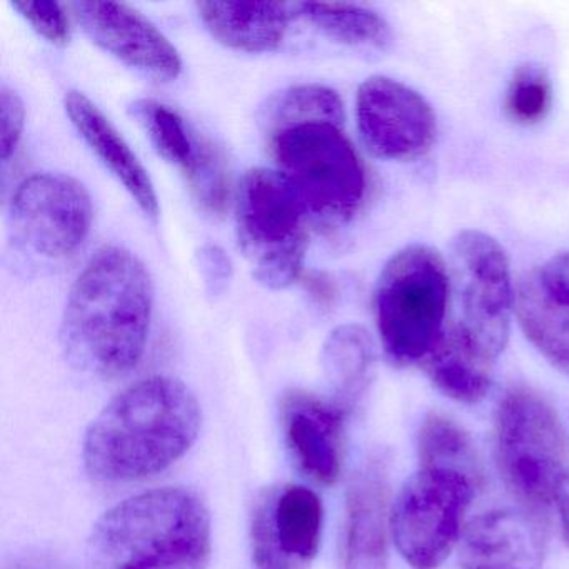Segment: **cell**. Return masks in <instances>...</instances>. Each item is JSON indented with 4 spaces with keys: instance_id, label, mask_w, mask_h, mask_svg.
<instances>
[{
    "instance_id": "6da1fadb",
    "label": "cell",
    "mask_w": 569,
    "mask_h": 569,
    "mask_svg": "<svg viewBox=\"0 0 569 569\" xmlns=\"http://www.w3.org/2000/svg\"><path fill=\"white\" fill-rule=\"evenodd\" d=\"M269 151L298 191L311 218L342 226L355 218L366 196L361 158L345 132V104L321 84L292 86L266 111Z\"/></svg>"
},
{
    "instance_id": "7a4b0ae2",
    "label": "cell",
    "mask_w": 569,
    "mask_h": 569,
    "mask_svg": "<svg viewBox=\"0 0 569 569\" xmlns=\"http://www.w3.org/2000/svg\"><path fill=\"white\" fill-rule=\"evenodd\" d=\"M154 284L144 262L128 249L96 252L78 276L62 315V352L72 368L114 379L138 366L148 345Z\"/></svg>"
},
{
    "instance_id": "3957f363",
    "label": "cell",
    "mask_w": 569,
    "mask_h": 569,
    "mask_svg": "<svg viewBox=\"0 0 569 569\" xmlns=\"http://www.w3.org/2000/svg\"><path fill=\"white\" fill-rule=\"evenodd\" d=\"M201 425V406L184 382L169 376L142 379L112 398L89 426L86 469L102 482L151 478L192 448Z\"/></svg>"
},
{
    "instance_id": "277c9868",
    "label": "cell",
    "mask_w": 569,
    "mask_h": 569,
    "mask_svg": "<svg viewBox=\"0 0 569 569\" xmlns=\"http://www.w3.org/2000/svg\"><path fill=\"white\" fill-rule=\"evenodd\" d=\"M211 518L182 488L141 492L106 511L88 539L89 569H208Z\"/></svg>"
},
{
    "instance_id": "5b68a950",
    "label": "cell",
    "mask_w": 569,
    "mask_h": 569,
    "mask_svg": "<svg viewBox=\"0 0 569 569\" xmlns=\"http://www.w3.org/2000/svg\"><path fill=\"white\" fill-rule=\"evenodd\" d=\"M449 289L448 266L435 248L406 246L386 262L376 282L375 312L392 365L425 361L445 331Z\"/></svg>"
},
{
    "instance_id": "8992f818",
    "label": "cell",
    "mask_w": 569,
    "mask_h": 569,
    "mask_svg": "<svg viewBox=\"0 0 569 569\" xmlns=\"http://www.w3.org/2000/svg\"><path fill=\"white\" fill-rule=\"evenodd\" d=\"M309 214L291 182L274 169L242 176L236 198V236L252 278L268 289L289 288L305 268Z\"/></svg>"
},
{
    "instance_id": "52a82bcc",
    "label": "cell",
    "mask_w": 569,
    "mask_h": 569,
    "mask_svg": "<svg viewBox=\"0 0 569 569\" xmlns=\"http://www.w3.org/2000/svg\"><path fill=\"white\" fill-rule=\"evenodd\" d=\"M496 452L502 478L532 508L556 501L569 459L565 426L536 392L518 388L499 402Z\"/></svg>"
},
{
    "instance_id": "ba28073f",
    "label": "cell",
    "mask_w": 569,
    "mask_h": 569,
    "mask_svg": "<svg viewBox=\"0 0 569 569\" xmlns=\"http://www.w3.org/2000/svg\"><path fill=\"white\" fill-rule=\"evenodd\" d=\"M472 495V479L449 469L422 468L402 486L391 528L412 568L436 569L451 555Z\"/></svg>"
},
{
    "instance_id": "9c48e42d",
    "label": "cell",
    "mask_w": 569,
    "mask_h": 569,
    "mask_svg": "<svg viewBox=\"0 0 569 569\" xmlns=\"http://www.w3.org/2000/svg\"><path fill=\"white\" fill-rule=\"evenodd\" d=\"M9 221L19 248L48 261H62L74 256L88 239L91 196L72 176L38 172L16 189Z\"/></svg>"
},
{
    "instance_id": "30bf717a",
    "label": "cell",
    "mask_w": 569,
    "mask_h": 569,
    "mask_svg": "<svg viewBox=\"0 0 569 569\" xmlns=\"http://www.w3.org/2000/svg\"><path fill=\"white\" fill-rule=\"evenodd\" d=\"M451 259L461 311L456 322L501 355L508 345L516 296L505 248L486 232L468 229L452 239Z\"/></svg>"
},
{
    "instance_id": "8fae6325",
    "label": "cell",
    "mask_w": 569,
    "mask_h": 569,
    "mask_svg": "<svg viewBox=\"0 0 569 569\" xmlns=\"http://www.w3.org/2000/svg\"><path fill=\"white\" fill-rule=\"evenodd\" d=\"M356 116L362 142L376 158L415 161L435 144L436 116L415 89L386 76L359 86Z\"/></svg>"
},
{
    "instance_id": "7c38bea8",
    "label": "cell",
    "mask_w": 569,
    "mask_h": 569,
    "mask_svg": "<svg viewBox=\"0 0 569 569\" xmlns=\"http://www.w3.org/2000/svg\"><path fill=\"white\" fill-rule=\"evenodd\" d=\"M76 21L94 44L158 82L181 76L182 59L172 42L136 9L118 2H72Z\"/></svg>"
},
{
    "instance_id": "4fadbf2b",
    "label": "cell",
    "mask_w": 569,
    "mask_h": 569,
    "mask_svg": "<svg viewBox=\"0 0 569 569\" xmlns=\"http://www.w3.org/2000/svg\"><path fill=\"white\" fill-rule=\"evenodd\" d=\"M281 418L286 442L299 468L321 485L338 482L345 458V408L295 389L282 398Z\"/></svg>"
},
{
    "instance_id": "5bb4252c",
    "label": "cell",
    "mask_w": 569,
    "mask_h": 569,
    "mask_svg": "<svg viewBox=\"0 0 569 569\" xmlns=\"http://www.w3.org/2000/svg\"><path fill=\"white\" fill-rule=\"evenodd\" d=\"M341 569H388V475L381 458L366 461L349 482Z\"/></svg>"
},
{
    "instance_id": "9a60e30c",
    "label": "cell",
    "mask_w": 569,
    "mask_h": 569,
    "mask_svg": "<svg viewBox=\"0 0 569 569\" xmlns=\"http://www.w3.org/2000/svg\"><path fill=\"white\" fill-rule=\"evenodd\" d=\"M542 529L525 512H486L461 536L459 562L465 569H539L545 559Z\"/></svg>"
},
{
    "instance_id": "2e32d148",
    "label": "cell",
    "mask_w": 569,
    "mask_h": 569,
    "mask_svg": "<svg viewBox=\"0 0 569 569\" xmlns=\"http://www.w3.org/2000/svg\"><path fill=\"white\" fill-rule=\"evenodd\" d=\"M64 108L76 131L124 186L139 209L152 221H158L159 201L151 176L121 132L84 92L69 91Z\"/></svg>"
},
{
    "instance_id": "e0dca14e",
    "label": "cell",
    "mask_w": 569,
    "mask_h": 569,
    "mask_svg": "<svg viewBox=\"0 0 569 569\" xmlns=\"http://www.w3.org/2000/svg\"><path fill=\"white\" fill-rule=\"evenodd\" d=\"M498 358L455 321L446 326L426 356L425 368L439 391L456 401L475 405L488 395Z\"/></svg>"
},
{
    "instance_id": "ac0fdd59",
    "label": "cell",
    "mask_w": 569,
    "mask_h": 569,
    "mask_svg": "<svg viewBox=\"0 0 569 569\" xmlns=\"http://www.w3.org/2000/svg\"><path fill=\"white\" fill-rule=\"evenodd\" d=\"M196 8L212 38L251 54L276 51L298 18L296 4L281 2H198Z\"/></svg>"
},
{
    "instance_id": "d6986e66",
    "label": "cell",
    "mask_w": 569,
    "mask_h": 569,
    "mask_svg": "<svg viewBox=\"0 0 569 569\" xmlns=\"http://www.w3.org/2000/svg\"><path fill=\"white\" fill-rule=\"evenodd\" d=\"M515 312L529 342L558 371L569 376V305L546 289L538 268L518 282Z\"/></svg>"
},
{
    "instance_id": "ffe728a7",
    "label": "cell",
    "mask_w": 569,
    "mask_h": 569,
    "mask_svg": "<svg viewBox=\"0 0 569 569\" xmlns=\"http://www.w3.org/2000/svg\"><path fill=\"white\" fill-rule=\"evenodd\" d=\"M321 366L336 402L342 408L355 405L375 376L376 346L371 335L362 326H339L322 346Z\"/></svg>"
},
{
    "instance_id": "44dd1931",
    "label": "cell",
    "mask_w": 569,
    "mask_h": 569,
    "mask_svg": "<svg viewBox=\"0 0 569 569\" xmlns=\"http://www.w3.org/2000/svg\"><path fill=\"white\" fill-rule=\"evenodd\" d=\"M129 112L144 129L158 154L178 166L186 179L191 178L211 141L192 131L174 109L156 99H136Z\"/></svg>"
},
{
    "instance_id": "7402d4cb",
    "label": "cell",
    "mask_w": 569,
    "mask_h": 569,
    "mask_svg": "<svg viewBox=\"0 0 569 569\" xmlns=\"http://www.w3.org/2000/svg\"><path fill=\"white\" fill-rule=\"evenodd\" d=\"M325 508L319 496L305 486H288L272 502V525L282 551L308 562L318 555Z\"/></svg>"
},
{
    "instance_id": "603a6c76",
    "label": "cell",
    "mask_w": 569,
    "mask_h": 569,
    "mask_svg": "<svg viewBox=\"0 0 569 569\" xmlns=\"http://www.w3.org/2000/svg\"><path fill=\"white\" fill-rule=\"evenodd\" d=\"M296 12L322 34L351 48L386 49L392 41L386 19L365 6L302 2L296 4Z\"/></svg>"
},
{
    "instance_id": "cb8c5ba5",
    "label": "cell",
    "mask_w": 569,
    "mask_h": 569,
    "mask_svg": "<svg viewBox=\"0 0 569 569\" xmlns=\"http://www.w3.org/2000/svg\"><path fill=\"white\" fill-rule=\"evenodd\" d=\"M422 468L449 469L468 478L479 475L475 445L461 426L441 415H431L419 431Z\"/></svg>"
},
{
    "instance_id": "d4e9b609",
    "label": "cell",
    "mask_w": 569,
    "mask_h": 569,
    "mask_svg": "<svg viewBox=\"0 0 569 569\" xmlns=\"http://www.w3.org/2000/svg\"><path fill=\"white\" fill-rule=\"evenodd\" d=\"M552 102V88L545 69L521 66L512 74L506 92V111L519 124H535L546 118Z\"/></svg>"
},
{
    "instance_id": "484cf974",
    "label": "cell",
    "mask_w": 569,
    "mask_h": 569,
    "mask_svg": "<svg viewBox=\"0 0 569 569\" xmlns=\"http://www.w3.org/2000/svg\"><path fill=\"white\" fill-rule=\"evenodd\" d=\"M272 495L259 496L251 515V549L254 569H296L276 538L272 525Z\"/></svg>"
},
{
    "instance_id": "4316f807",
    "label": "cell",
    "mask_w": 569,
    "mask_h": 569,
    "mask_svg": "<svg viewBox=\"0 0 569 569\" xmlns=\"http://www.w3.org/2000/svg\"><path fill=\"white\" fill-rule=\"evenodd\" d=\"M12 8L51 44L62 48L71 42V22H69L68 11L59 2L21 0V2H12Z\"/></svg>"
},
{
    "instance_id": "83f0119b",
    "label": "cell",
    "mask_w": 569,
    "mask_h": 569,
    "mask_svg": "<svg viewBox=\"0 0 569 569\" xmlns=\"http://www.w3.org/2000/svg\"><path fill=\"white\" fill-rule=\"evenodd\" d=\"M0 152L2 161L8 162L18 149L26 124L24 102L8 84L0 89Z\"/></svg>"
},
{
    "instance_id": "f1b7e54d",
    "label": "cell",
    "mask_w": 569,
    "mask_h": 569,
    "mask_svg": "<svg viewBox=\"0 0 569 569\" xmlns=\"http://www.w3.org/2000/svg\"><path fill=\"white\" fill-rule=\"evenodd\" d=\"M199 272L209 296L224 295L232 279L231 258L219 246L206 244L196 254Z\"/></svg>"
},
{
    "instance_id": "f546056e",
    "label": "cell",
    "mask_w": 569,
    "mask_h": 569,
    "mask_svg": "<svg viewBox=\"0 0 569 569\" xmlns=\"http://www.w3.org/2000/svg\"><path fill=\"white\" fill-rule=\"evenodd\" d=\"M546 289L559 301L569 305V252L555 256L538 268Z\"/></svg>"
},
{
    "instance_id": "4dcf8cb0",
    "label": "cell",
    "mask_w": 569,
    "mask_h": 569,
    "mask_svg": "<svg viewBox=\"0 0 569 569\" xmlns=\"http://www.w3.org/2000/svg\"><path fill=\"white\" fill-rule=\"evenodd\" d=\"M556 502H558L559 512H561L566 538L569 539V471L566 472L565 479H562L561 486H559Z\"/></svg>"
}]
</instances>
